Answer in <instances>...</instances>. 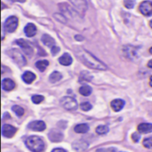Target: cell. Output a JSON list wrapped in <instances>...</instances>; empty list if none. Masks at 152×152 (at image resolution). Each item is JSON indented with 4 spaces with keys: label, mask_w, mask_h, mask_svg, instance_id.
<instances>
[{
    "label": "cell",
    "mask_w": 152,
    "mask_h": 152,
    "mask_svg": "<svg viewBox=\"0 0 152 152\" xmlns=\"http://www.w3.org/2000/svg\"><path fill=\"white\" fill-rule=\"evenodd\" d=\"M25 144L27 148L32 152H43L45 149V144L43 139L37 135L29 136L26 139Z\"/></svg>",
    "instance_id": "obj_2"
},
{
    "label": "cell",
    "mask_w": 152,
    "mask_h": 152,
    "mask_svg": "<svg viewBox=\"0 0 152 152\" xmlns=\"http://www.w3.org/2000/svg\"><path fill=\"white\" fill-rule=\"evenodd\" d=\"M148 67H149V68H151V69H152V60H151V61L148 62Z\"/></svg>",
    "instance_id": "obj_35"
},
{
    "label": "cell",
    "mask_w": 152,
    "mask_h": 152,
    "mask_svg": "<svg viewBox=\"0 0 152 152\" xmlns=\"http://www.w3.org/2000/svg\"><path fill=\"white\" fill-rule=\"evenodd\" d=\"M140 139H141V136H140L139 134L134 133V134H132V140H133L134 142H138L140 141Z\"/></svg>",
    "instance_id": "obj_31"
},
{
    "label": "cell",
    "mask_w": 152,
    "mask_h": 152,
    "mask_svg": "<svg viewBox=\"0 0 152 152\" xmlns=\"http://www.w3.org/2000/svg\"><path fill=\"white\" fill-rule=\"evenodd\" d=\"M109 127L107 126H104V125H102V126H97L96 127V130H95V132H96V134H100V135H104V134H108L109 133Z\"/></svg>",
    "instance_id": "obj_24"
},
{
    "label": "cell",
    "mask_w": 152,
    "mask_h": 152,
    "mask_svg": "<svg viewBox=\"0 0 152 152\" xmlns=\"http://www.w3.org/2000/svg\"><path fill=\"white\" fill-rule=\"evenodd\" d=\"M73 149L76 151H84L85 150H86L88 148V142H86L84 140H79V141H76L73 142L72 144Z\"/></svg>",
    "instance_id": "obj_12"
},
{
    "label": "cell",
    "mask_w": 152,
    "mask_h": 152,
    "mask_svg": "<svg viewBox=\"0 0 152 152\" xmlns=\"http://www.w3.org/2000/svg\"><path fill=\"white\" fill-rule=\"evenodd\" d=\"M125 103H126L125 101H123L121 99H116V100H114V101L111 102L110 106H111V108H112V110L114 111L118 112V111H120L124 108Z\"/></svg>",
    "instance_id": "obj_15"
},
{
    "label": "cell",
    "mask_w": 152,
    "mask_h": 152,
    "mask_svg": "<svg viewBox=\"0 0 152 152\" xmlns=\"http://www.w3.org/2000/svg\"><path fill=\"white\" fill-rule=\"evenodd\" d=\"M36 79V75L31 71H26L22 75V80L27 84H31Z\"/></svg>",
    "instance_id": "obj_19"
},
{
    "label": "cell",
    "mask_w": 152,
    "mask_h": 152,
    "mask_svg": "<svg viewBox=\"0 0 152 152\" xmlns=\"http://www.w3.org/2000/svg\"><path fill=\"white\" fill-rule=\"evenodd\" d=\"M16 132H17V128L11 125L5 124V125H3V126H2V134H3V136H4L6 138L13 137L14 134H16Z\"/></svg>",
    "instance_id": "obj_9"
},
{
    "label": "cell",
    "mask_w": 152,
    "mask_h": 152,
    "mask_svg": "<svg viewBox=\"0 0 152 152\" xmlns=\"http://www.w3.org/2000/svg\"><path fill=\"white\" fill-rule=\"evenodd\" d=\"M51 51H52L53 55H55L56 53H58L60 52V47H59V46H57V45H55V46H53V47L51 49Z\"/></svg>",
    "instance_id": "obj_32"
},
{
    "label": "cell",
    "mask_w": 152,
    "mask_h": 152,
    "mask_svg": "<svg viewBox=\"0 0 152 152\" xmlns=\"http://www.w3.org/2000/svg\"><path fill=\"white\" fill-rule=\"evenodd\" d=\"M80 108H81V110H84V111H88V110H90L92 109V105H91L90 102H82V103L80 104Z\"/></svg>",
    "instance_id": "obj_28"
},
{
    "label": "cell",
    "mask_w": 152,
    "mask_h": 152,
    "mask_svg": "<svg viewBox=\"0 0 152 152\" xmlns=\"http://www.w3.org/2000/svg\"><path fill=\"white\" fill-rule=\"evenodd\" d=\"M41 40H42V42H43V44L45 45H46L47 47H50L51 49L53 46H55V40L52 37H50L49 35H46V34L43 35Z\"/></svg>",
    "instance_id": "obj_16"
},
{
    "label": "cell",
    "mask_w": 152,
    "mask_h": 152,
    "mask_svg": "<svg viewBox=\"0 0 152 152\" xmlns=\"http://www.w3.org/2000/svg\"><path fill=\"white\" fill-rule=\"evenodd\" d=\"M72 58L68 53H65L59 58V62L63 66H69L72 63Z\"/></svg>",
    "instance_id": "obj_18"
},
{
    "label": "cell",
    "mask_w": 152,
    "mask_h": 152,
    "mask_svg": "<svg viewBox=\"0 0 152 152\" xmlns=\"http://www.w3.org/2000/svg\"><path fill=\"white\" fill-rule=\"evenodd\" d=\"M12 110H13V112H14L18 117H21V116H23V114H24V110H23V108H21L20 106L14 105V106H12Z\"/></svg>",
    "instance_id": "obj_25"
},
{
    "label": "cell",
    "mask_w": 152,
    "mask_h": 152,
    "mask_svg": "<svg viewBox=\"0 0 152 152\" xmlns=\"http://www.w3.org/2000/svg\"><path fill=\"white\" fill-rule=\"evenodd\" d=\"M15 44H17L19 46H20L21 50L24 52V53H26L28 56H32L34 53V48L31 45L30 43H28V41L24 40V39H18L15 41Z\"/></svg>",
    "instance_id": "obj_6"
},
{
    "label": "cell",
    "mask_w": 152,
    "mask_h": 152,
    "mask_svg": "<svg viewBox=\"0 0 152 152\" xmlns=\"http://www.w3.org/2000/svg\"><path fill=\"white\" fill-rule=\"evenodd\" d=\"M37 27L33 23H28L24 28V32H25L26 36L28 37H34L37 34Z\"/></svg>",
    "instance_id": "obj_14"
},
{
    "label": "cell",
    "mask_w": 152,
    "mask_h": 152,
    "mask_svg": "<svg viewBox=\"0 0 152 152\" xmlns=\"http://www.w3.org/2000/svg\"><path fill=\"white\" fill-rule=\"evenodd\" d=\"M10 2H19V3H24V2H26V0H9Z\"/></svg>",
    "instance_id": "obj_34"
},
{
    "label": "cell",
    "mask_w": 152,
    "mask_h": 152,
    "mask_svg": "<svg viewBox=\"0 0 152 152\" xmlns=\"http://www.w3.org/2000/svg\"><path fill=\"white\" fill-rule=\"evenodd\" d=\"M69 1L77 9V11L81 14L86 12V11L87 10L88 4H87L86 0H69Z\"/></svg>",
    "instance_id": "obj_7"
},
{
    "label": "cell",
    "mask_w": 152,
    "mask_h": 152,
    "mask_svg": "<svg viewBox=\"0 0 152 152\" xmlns=\"http://www.w3.org/2000/svg\"><path fill=\"white\" fill-rule=\"evenodd\" d=\"M134 5V2L132 0H126L125 1V6L126 8H133Z\"/></svg>",
    "instance_id": "obj_30"
},
{
    "label": "cell",
    "mask_w": 152,
    "mask_h": 152,
    "mask_svg": "<svg viewBox=\"0 0 152 152\" xmlns=\"http://www.w3.org/2000/svg\"><path fill=\"white\" fill-rule=\"evenodd\" d=\"M137 129L141 134H150L152 132V124L142 123L138 126Z\"/></svg>",
    "instance_id": "obj_17"
},
{
    "label": "cell",
    "mask_w": 152,
    "mask_h": 152,
    "mask_svg": "<svg viewBox=\"0 0 152 152\" xmlns=\"http://www.w3.org/2000/svg\"><path fill=\"white\" fill-rule=\"evenodd\" d=\"M61 77H62V76H61V74L60 72H58V71H53V72L50 75L49 80H50L51 83L54 84V83L60 81V80L61 79Z\"/></svg>",
    "instance_id": "obj_23"
},
{
    "label": "cell",
    "mask_w": 152,
    "mask_h": 152,
    "mask_svg": "<svg viewBox=\"0 0 152 152\" xmlns=\"http://www.w3.org/2000/svg\"><path fill=\"white\" fill-rule=\"evenodd\" d=\"M61 105L67 110L69 111H73L76 110L78 107L77 102L76 101L75 98L71 97V96H64L61 99L60 101Z\"/></svg>",
    "instance_id": "obj_4"
},
{
    "label": "cell",
    "mask_w": 152,
    "mask_h": 152,
    "mask_svg": "<svg viewBox=\"0 0 152 152\" xmlns=\"http://www.w3.org/2000/svg\"><path fill=\"white\" fill-rule=\"evenodd\" d=\"M150 27H151V28H152V20H151V21H150Z\"/></svg>",
    "instance_id": "obj_37"
},
{
    "label": "cell",
    "mask_w": 152,
    "mask_h": 152,
    "mask_svg": "<svg viewBox=\"0 0 152 152\" xmlns=\"http://www.w3.org/2000/svg\"><path fill=\"white\" fill-rule=\"evenodd\" d=\"M32 102L35 103V104H39L41 103L44 100H45V97L42 96V95H39V94H37V95H33L32 98H31Z\"/></svg>",
    "instance_id": "obj_26"
},
{
    "label": "cell",
    "mask_w": 152,
    "mask_h": 152,
    "mask_svg": "<svg viewBox=\"0 0 152 152\" xmlns=\"http://www.w3.org/2000/svg\"><path fill=\"white\" fill-rule=\"evenodd\" d=\"M74 131L77 134H86L89 131V126L87 124L77 125L74 128Z\"/></svg>",
    "instance_id": "obj_20"
},
{
    "label": "cell",
    "mask_w": 152,
    "mask_h": 152,
    "mask_svg": "<svg viewBox=\"0 0 152 152\" xmlns=\"http://www.w3.org/2000/svg\"><path fill=\"white\" fill-rule=\"evenodd\" d=\"M7 54L12 59V61L20 67H23L27 64V60L23 53L18 49H11L7 51Z\"/></svg>",
    "instance_id": "obj_3"
},
{
    "label": "cell",
    "mask_w": 152,
    "mask_h": 152,
    "mask_svg": "<svg viewBox=\"0 0 152 152\" xmlns=\"http://www.w3.org/2000/svg\"><path fill=\"white\" fill-rule=\"evenodd\" d=\"M92 87L90 86L85 85L79 88V94L83 96H89L92 94Z\"/></svg>",
    "instance_id": "obj_22"
},
{
    "label": "cell",
    "mask_w": 152,
    "mask_h": 152,
    "mask_svg": "<svg viewBox=\"0 0 152 152\" xmlns=\"http://www.w3.org/2000/svg\"><path fill=\"white\" fill-rule=\"evenodd\" d=\"M28 127L30 130L36 131V132H43L46 128V125L44 121L37 120V121H32L28 124Z\"/></svg>",
    "instance_id": "obj_10"
},
{
    "label": "cell",
    "mask_w": 152,
    "mask_h": 152,
    "mask_svg": "<svg viewBox=\"0 0 152 152\" xmlns=\"http://www.w3.org/2000/svg\"><path fill=\"white\" fill-rule=\"evenodd\" d=\"M52 152H67V151L61 148H57V149H53Z\"/></svg>",
    "instance_id": "obj_33"
},
{
    "label": "cell",
    "mask_w": 152,
    "mask_h": 152,
    "mask_svg": "<svg viewBox=\"0 0 152 152\" xmlns=\"http://www.w3.org/2000/svg\"><path fill=\"white\" fill-rule=\"evenodd\" d=\"M139 11L142 14L145 16L152 15V2L151 1H143L139 5Z\"/></svg>",
    "instance_id": "obj_8"
},
{
    "label": "cell",
    "mask_w": 152,
    "mask_h": 152,
    "mask_svg": "<svg viewBox=\"0 0 152 152\" xmlns=\"http://www.w3.org/2000/svg\"><path fill=\"white\" fill-rule=\"evenodd\" d=\"M150 85H151V86H152V76L151 77V79H150Z\"/></svg>",
    "instance_id": "obj_36"
},
{
    "label": "cell",
    "mask_w": 152,
    "mask_h": 152,
    "mask_svg": "<svg viewBox=\"0 0 152 152\" xmlns=\"http://www.w3.org/2000/svg\"><path fill=\"white\" fill-rule=\"evenodd\" d=\"M150 53H151V54H152V47H151V49H150Z\"/></svg>",
    "instance_id": "obj_38"
},
{
    "label": "cell",
    "mask_w": 152,
    "mask_h": 152,
    "mask_svg": "<svg viewBox=\"0 0 152 152\" xmlns=\"http://www.w3.org/2000/svg\"><path fill=\"white\" fill-rule=\"evenodd\" d=\"M48 137L50 139L51 142H61L63 140V134L61 132H60L57 129H52L49 134H48Z\"/></svg>",
    "instance_id": "obj_11"
},
{
    "label": "cell",
    "mask_w": 152,
    "mask_h": 152,
    "mask_svg": "<svg viewBox=\"0 0 152 152\" xmlns=\"http://www.w3.org/2000/svg\"><path fill=\"white\" fill-rule=\"evenodd\" d=\"M48 65H49V61H46V60L38 61H37V63H36L37 69L39 71H42V72L45 71V70L46 69V68L48 67Z\"/></svg>",
    "instance_id": "obj_21"
},
{
    "label": "cell",
    "mask_w": 152,
    "mask_h": 152,
    "mask_svg": "<svg viewBox=\"0 0 152 152\" xmlns=\"http://www.w3.org/2000/svg\"><path fill=\"white\" fill-rule=\"evenodd\" d=\"M142 144L145 148L152 150V137L150 138H145L142 142Z\"/></svg>",
    "instance_id": "obj_27"
},
{
    "label": "cell",
    "mask_w": 152,
    "mask_h": 152,
    "mask_svg": "<svg viewBox=\"0 0 152 152\" xmlns=\"http://www.w3.org/2000/svg\"><path fill=\"white\" fill-rule=\"evenodd\" d=\"M15 82L11 78H4L2 80V88L4 91H12L15 88Z\"/></svg>",
    "instance_id": "obj_13"
},
{
    "label": "cell",
    "mask_w": 152,
    "mask_h": 152,
    "mask_svg": "<svg viewBox=\"0 0 152 152\" xmlns=\"http://www.w3.org/2000/svg\"><path fill=\"white\" fill-rule=\"evenodd\" d=\"M85 73H86V76H84L83 73H81V75H80V83H83L84 81H91V78H87V77H91L90 74L88 72H86V71Z\"/></svg>",
    "instance_id": "obj_29"
},
{
    "label": "cell",
    "mask_w": 152,
    "mask_h": 152,
    "mask_svg": "<svg viewBox=\"0 0 152 152\" xmlns=\"http://www.w3.org/2000/svg\"><path fill=\"white\" fill-rule=\"evenodd\" d=\"M75 54H76L77 58L79 59L80 61L84 65H86V67H88L90 69H97V70H106L108 68L98 58H96L91 53H89L88 51H86L81 47H77L75 49Z\"/></svg>",
    "instance_id": "obj_1"
},
{
    "label": "cell",
    "mask_w": 152,
    "mask_h": 152,
    "mask_svg": "<svg viewBox=\"0 0 152 152\" xmlns=\"http://www.w3.org/2000/svg\"><path fill=\"white\" fill-rule=\"evenodd\" d=\"M19 25V20L16 16H10L8 17L4 23V28L6 32L8 33H12L14 32Z\"/></svg>",
    "instance_id": "obj_5"
}]
</instances>
